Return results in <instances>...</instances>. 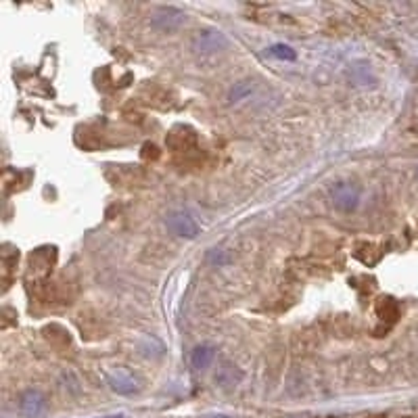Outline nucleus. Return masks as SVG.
Here are the masks:
<instances>
[{
    "label": "nucleus",
    "mask_w": 418,
    "mask_h": 418,
    "mask_svg": "<svg viewBox=\"0 0 418 418\" xmlns=\"http://www.w3.org/2000/svg\"><path fill=\"white\" fill-rule=\"evenodd\" d=\"M186 13L176 8V6H159L153 15H151V28L163 34L176 32L185 25Z\"/></svg>",
    "instance_id": "nucleus-1"
},
{
    "label": "nucleus",
    "mask_w": 418,
    "mask_h": 418,
    "mask_svg": "<svg viewBox=\"0 0 418 418\" xmlns=\"http://www.w3.org/2000/svg\"><path fill=\"white\" fill-rule=\"evenodd\" d=\"M228 45H231L228 38L220 30H214V28L199 30L192 38V48L201 54H218V52L226 50Z\"/></svg>",
    "instance_id": "nucleus-2"
},
{
    "label": "nucleus",
    "mask_w": 418,
    "mask_h": 418,
    "mask_svg": "<svg viewBox=\"0 0 418 418\" xmlns=\"http://www.w3.org/2000/svg\"><path fill=\"white\" fill-rule=\"evenodd\" d=\"M330 199L337 209L354 211L360 205V188L354 182H335L330 186Z\"/></svg>",
    "instance_id": "nucleus-3"
},
{
    "label": "nucleus",
    "mask_w": 418,
    "mask_h": 418,
    "mask_svg": "<svg viewBox=\"0 0 418 418\" xmlns=\"http://www.w3.org/2000/svg\"><path fill=\"white\" fill-rule=\"evenodd\" d=\"M166 224L172 233L176 236H182V238H197L199 236V224L192 220V216L185 211V209H174L168 214L166 218Z\"/></svg>",
    "instance_id": "nucleus-4"
},
{
    "label": "nucleus",
    "mask_w": 418,
    "mask_h": 418,
    "mask_svg": "<svg viewBox=\"0 0 418 418\" xmlns=\"http://www.w3.org/2000/svg\"><path fill=\"white\" fill-rule=\"evenodd\" d=\"M19 408H21V412H23L25 417L38 418L47 412V400H45V395H42L40 391L30 389V391L21 393V397H19Z\"/></svg>",
    "instance_id": "nucleus-5"
},
{
    "label": "nucleus",
    "mask_w": 418,
    "mask_h": 418,
    "mask_svg": "<svg viewBox=\"0 0 418 418\" xmlns=\"http://www.w3.org/2000/svg\"><path fill=\"white\" fill-rule=\"evenodd\" d=\"M107 381H109V387L115 393H120V395H132L134 391H139V381L126 368H117V371L109 372Z\"/></svg>",
    "instance_id": "nucleus-6"
},
{
    "label": "nucleus",
    "mask_w": 418,
    "mask_h": 418,
    "mask_svg": "<svg viewBox=\"0 0 418 418\" xmlns=\"http://www.w3.org/2000/svg\"><path fill=\"white\" fill-rule=\"evenodd\" d=\"M243 378V372L238 371L234 364L231 362H222V366L216 372V383L224 389H231V387H236Z\"/></svg>",
    "instance_id": "nucleus-7"
},
{
    "label": "nucleus",
    "mask_w": 418,
    "mask_h": 418,
    "mask_svg": "<svg viewBox=\"0 0 418 418\" xmlns=\"http://www.w3.org/2000/svg\"><path fill=\"white\" fill-rule=\"evenodd\" d=\"M214 358H216V349L211 345H199L190 354V364L195 371H205L214 362Z\"/></svg>",
    "instance_id": "nucleus-8"
},
{
    "label": "nucleus",
    "mask_w": 418,
    "mask_h": 418,
    "mask_svg": "<svg viewBox=\"0 0 418 418\" xmlns=\"http://www.w3.org/2000/svg\"><path fill=\"white\" fill-rule=\"evenodd\" d=\"M251 94H253V84L251 82H238V84H234L233 88H231L228 100L231 103H240V100L249 98Z\"/></svg>",
    "instance_id": "nucleus-9"
},
{
    "label": "nucleus",
    "mask_w": 418,
    "mask_h": 418,
    "mask_svg": "<svg viewBox=\"0 0 418 418\" xmlns=\"http://www.w3.org/2000/svg\"><path fill=\"white\" fill-rule=\"evenodd\" d=\"M268 52H270L272 57L280 59V61H293V59H295V50L291 47H286V45H274Z\"/></svg>",
    "instance_id": "nucleus-10"
},
{
    "label": "nucleus",
    "mask_w": 418,
    "mask_h": 418,
    "mask_svg": "<svg viewBox=\"0 0 418 418\" xmlns=\"http://www.w3.org/2000/svg\"><path fill=\"white\" fill-rule=\"evenodd\" d=\"M214 418H228V417H214Z\"/></svg>",
    "instance_id": "nucleus-11"
}]
</instances>
